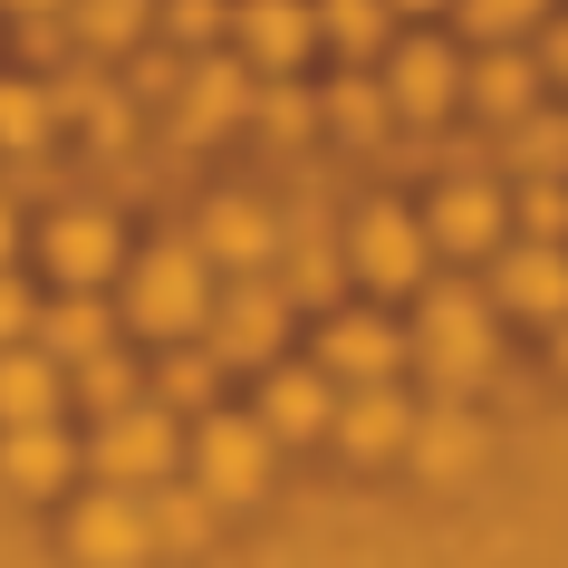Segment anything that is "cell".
<instances>
[{
	"mask_svg": "<svg viewBox=\"0 0 568 568\" xmlns=\"http://www.w3.org/2000/svg\"><path fill=\"white\" fill-rule=\"evenodd\" d=\"M0 145H10V154H39V145H49V88L0 78Z\"/></svg>",
	"mask_w": 568,
	"mask_h": 568,
	"instance_id": "603a6c76",
	"label": "cell"
},
{
	"mask_svg": "<svg viewBox=\"0 0 568 568\" xmlns=\"http://www.w3.org/2000/svg\"><path fill=\"white\" fill-rule=\"evenodd\" d=\"M183 88V135H222V125L251 106V78H241L232 59H203L193 78H174Z\"/></svg>",
	"mask_w": 568,
	"mask_h": 568,
	"instance_id": "ac0fdd59",
	"label": "cell"
},
{
	"mask_svg": "<svg viewBox=\"0 0 568 568\" xmlns=\"http://www.w3.org/2000/svg\"><path fill=\"white\" fill-rule=\"evenodd\" d=\"M347 261H357L376 290H415V280H424V232H415L395 203H376V212H357V241H347Z\"/></svg>",
	"mask_w": 568,
	"mask_h": 568,
	"instance_id": "ba28073f",
	"label": "cell"
},
{
	"mask_svg": "<svg viewBox=\"0 0 568 568\" xmlns=\"http://www.w3.org/2000/svg\"><path fill=\"white\" fill-rule=\"evenodd\" d=\"M78 395H88L97 415H116V405H135V366L116 347H97V357H78Z\"/></svg>",
	"mask_w": 568,
	"mask_h": 568,
	"instance_id": "d4e9b609",
	"label": "cell"
},
{
	"mask_svg": "<svg viewBox=\"0 0 568 568\" xmlns=\"http://www.w3.org/2000/svg\"><path fill=\"white\" fill-rule=\"evenodd\" d=\"M59 415V366L39 347H0V424H49Z\"/></svg>",
	"mask_w": 568,
	"mask_h": 568,
	"instance_id": "ffe728a7",
	"label": "cell"
},
{
	"mask_svg": "<svg viewBox=\"0 0 568 568\" xmlns=\"http://www.w3.org/2000/svg\"><path fill=\"white\" fill-rule=\"evenodd\" d=\"M290 300H308V308L337 300V251H318V241H300V251H290Z\"/></svg>",
	"mask_w": 568,
	"mask_h": 568,
	"instance_id": "f546056e",
	"label": "cell"
},
{
	"mask_svg": "<svg viewBox=\"0 0 568 568\" xmlns=\"http://www.w3.org/2000/svg\"><path fill=\"white\" fill-rule=\"evenodd\" d=\"M318 357L337 366V376H395V366H405V337L386 328V318H328V337H318Z\"/></svg>",
	"mask_w": 568,
	"mask_h": 568,
	"instance_id": "e0dca14e",
	"label": "cell"
},
{
	"mask_svg": "<svg viewBox=\"0 0 568 568\" xmlns=\"http://www.w3.org/2000/svg\"><path fill=\"white\" fill-rule=\"evenodd\" d=\"M530 97H539V68H530V59H510L501 39H491V59L473 68V106L510 125V116H530Z\"/></svg>",
	"mask_w": 568,
	"mask_h": 568,
	"instance_id": "44dd1931",
	"label": "cell"
},
{
	"mask_svg": "<svg viewBox=\"0 0 568 568\" xmlns=\"http://www.w3.org/2000/svg\"><path fill=\"white\" fill-rule=\"evenodd\" d=\"M318 39H337L347 59L386 49V0H318Z\"/></svg>",
	"mask_w": 568,
	"mask_h": 568,
	"instance_id": "7402d4cb",
	"label": "cell"
},
{
	"mask_svg": "<svg viewBox=\"0 0 568 568\" xmlns=\"http://www.w3.org/2000/svg\"><path fill=\"white\" fill-rule=\"evenodd\" d=\"M135 30H145V0H78V39L88 49H125Z\"/></svg>",
	"mask_w": 568,
	"mask_h": 568,
	"instance_id": "4316f807",
	"label": "cell"
},
{
	"mask_svg": "<svg viewBox=\"0 0 568 568\" xmlns=\"http://www.w3.org/2000/svg\"><path fill=\"white\" fill-rule=\"evenodd\" d=\"M10 241H20V232H10V203H0V270H10Z\"/></svg>",
	"mask_w": 568,
	"mask_h": 568,
	"instance_id": "ab89813d",
	"label": "cell"
},
{
	"mask_svg": "<svg viewBox=\"0 0 568 568\" xmlns=\"http://www.w3.org/2000/svg\"><path fill=\"white\" fill-rule=\"evenodd\" d=\"M328 434L357 453V463H376V453H405V444H415V405H405L386 376H366L347 405H328Z\"/></svg>",
	"mask_w": 568,
	"mask_h": 568,
	"instance_id": "52a82bcc",
	"label": "cell"
},
{
	"mask_svg": "<svg viewBox=\"0 0 568 568\" xmlns=\"http://www.w3.org/2000/svg\"><path fill=\"white\" fill-rule=\"evenodd\" d=\"M501 300L520 308V318H559V308H568V251H559V241L510 251V261H501Z\"/></svg>",
	"mask_w": 568,
	"mask_h": 568,
	"instance_id": "5bb4252c",
	"label": "cell"
},
{
	"mask_svg": "<svg viewBox=\"0 0 568 568\" xmlns=\"http://www.w3.org/2000/svg\"><path fill=\"white\" fill-rule=\"evenodd\" d=\"M193 453H203V491H212V501H261V481H270V434H261V424L212 415Z\"/></svg>",
	"mask_w": 568,
	"mask_h": 568,
	"instance_id": "5b68a950",
	"label": "cell"
},
{
	"mask_svg": "<svg viewBox=\"0 0 568 568\" xmlns=\"http://www.w3.org/2000/svg\"><path fill=\"white\" fill-rule=\"evenodd\" d=\"M559 357H568V308H559Z\"/></svg>",
	"mask_w": 568,
	"mask_h": 568,
	"instance_id": "b9f144b4",
	"label": "cell"
},
{
	"mask_svg": "<svg viewBox=\"0 0 568 568\" xmlns=\"http://www.w3.org/2000/svg\"><path fill=\"white\" fill-rule=\"evenodd\" d=\"M203 261L261 270V261H270V212H261V203H241V193H222V203L203 212Z\"/></svg>",
	"mask_w": 568,
	"mask_h": 568,
	"instance_id": "d6986e66",
	"label": "cell"
},
{
	"mask_svg": "<svg viewBox=\"0 0 568 568\" xmlns=\"http://www.w3.org/2000/svg\"><path fill=\"white\" fill-rule=\"evenodd\" d=\"M405 347H415L444 386H473L481 366H491V308H481L473 290H434V300H424V328L405 337Z\"/></svg>",
	"mask_w": 568,
	"mask_h": 568,
	"instance_id": "7a4b0ae2",
	"label": "cell"
},
{
	"mask_svg": "<svg viewBox=\"0 0 568 568\" xmlns=\"http://www.w3.org/2000/svg\"><path fill=\"white\" fill-rule=\"evenodd\" d=\"M222 20L241 30V59H261V68H300L308 39H318V10L308 0H241Z\"/></svg>",
	"mask_w": 568,
	"mask_h": 568,
	"instance_id": "9c48e42d",
	"label": "cell"
},
{
	"mask_svg": "<svg viewBox=\"0 0 568 568\" xmlns=\"http://www.w3.org/2000/svg\"><path fill=\"white\" fill-rule=\"evenodd\" d=\"M10 10H20V20H49V10H59V0H10Z\"/></svg>",
	"mask_w": 568,
	"mask_h": 568,
	"instance_id": "f35d334b",
	"label": "cell"
},
{
	"mask_svg": "<svg viewBox=\"0 0 568 568\" xmlns=\"http://www.w3.org/2000/svg\"><path fill=\"white\" fill-rule=\"evenodd\" d=\"M270 106V135H308V125H318V106H308L300 88H280V97H261Z\"/></svg>",
	"mask_w": 568,
	"mask_h": 568,
	"instance_id": "d6a6232c",
	"label": "cell"
},
{
	"mask_svg": "<svg viewBox=\"0 0 568 568\" xmlns=\"http://www.w3.org/2000/svg\"><path fill=\"white\" fill-rule=\"evenodd\" d=\"M520 222H530V241H568V193L539 174L530 193H520Z\"/></svg>",
	"mask_w": 568,
	"mask_h": 568,
	"instance_id": "4dcf8cb0",
	"label": "cell"
},
{
	"mask_svg": "<svg viewBox=\"0 0 568 568\" xmlns=\"http://www.w3.org/2000/svg\"><path fill=\"white\" fill-rule=\"evenodd\" d=\"M68 473H78V453H68L59 424H10L0 434V481L10 491H59Z\"/></svg>",
	"mask_w": 568,
	"mask_h": 568,
	"instance_id": "4fadbf2b",
	"label": "cell"
},
{
	"mask_svg": "<svg viewBox=\"0 0 568 568\" xmlns=\"http://www.w3.org/2000/svg\"><path fill=\"white\" fill-rule=\"evenodd\" d=\"M49 116H78V125H97V135H116L125 106H116L106 78H59V88H49Z\"/></svg>",
	"mask_w": 568,
	"mask_h": 568,
	"instance_id": "cb8c5ba5",
	"label": "cell"
},
{
	"mask_svg": "<svg viewBox=\"0 0 568 568\" xmlns=\"http://www.w3.org/2000/svg\"><path fill=\"white\" fill-rule=\"evenodd\" d=\"M424 463H434V473L473 463V424H463V434H453V424H434V434H424Z\"/></svg>",
	"mask_w": 568,
	"mask_h": 568,
	"instance_id": "e575fe53",
	"label": "cell"
},
{
	"mask_svg": "<svg viewBox=\"0 0 568 568\" xmlns=\"http://www.w3.org/2000/svg\"><path fill=\"white\" fill-rule=\"evenodd\" d=\"M386 10H444V0H386Z\"/></svg>",
	"mask_w": 568,
	"mask_h": 568,
	"instance_id": "60d3db41",
	"label": "cell"
},
{
	"mask_svg": "<svg viewBox=\"0 0 568 568\" xmlns=\"http://www.w3.org/2000/svg\"><path fill=\"white\" fill-rule=\"evenodd\" d=\"M20 337H30V290L0 270V347H20Z\"/></svg>",
	"mask_w": 568,
	"mask_h": 568,
	"instance_id": "836d02e7",
	"label": "cell"
},
{
	"mask_svg": "<svg viewBox=\"0 0 568 568\" xmlns=\"http://www.w3.org/2000/svg\"><path fill=\"white\" fill-rule=\"evenodd\" d=\"M222 30V0H174V39H212Z\"/></svg>",
	"mask_w": 568,
	"mask_h": 568,
	"instance_id": "d590c367",
	"label": "cell"
},
{
	"mask_svg": "<svg viewBox=\"0 0 568 568\" xmlns=\"http://www.w3.org/2000/svg\"><path fill=\"white\" fill-rule=\"evenodd\" d=\"M125 318L145 337H193L203 328V251H183V241L145 251L125 270Z\"/></svg>",
	"mask_w": 568,
	"mask_h": 568,
	"instance_id": "6da1fadb",
	"label": "cell"
},
{
	"mask_svg": "<svg viewBox=\"0 0 568 568\" xmlns=\"http://www.w3.org/2000/svg\"><path fill=\"white\" fill-rule=\"evenodd\" d=\"M549 20V0H463V30L473 39H520Z\"/></svg>",
	"mask_w": 568,
	"mask_h": 568,
	"instance_id": "484cf974",
	"label": "cell"
},
{
	"mask_svg": "<svg viewBox=\"0 0 568 568\" xmlns=\"http://www.w3.org/2000/svg\"><path fill=\"white\" fill-rule=\"evenodd\" d=\"M88 463L106 481H164V463H174V415L164 405H116L106 434L88 444Z\"/></svg>",
	"mask_w": 568,
	"mask_h": 568,
	"instance_id": "277c9868",
	"label": "cell"
},
{
	"mask_svg": "<svg viewBox=\"0 0 568 568\" xmlns=\"http://www.w3.org/2000/svg\"><path fill=\"white\" fill-rule=\"evenodd\" d=\"M328 376H300V366H280L261 395V434H280V444H308V434H328Z\"/></svg>",
	"mask_w": 568,
	"mask_h": 568,
	"instance_id": "9a60e30c",
	"label": "cell"
},
{
	"mask_svg": "<svg viewBox=\"0 0 568 568\" xmlns=\"http://www.w3.org/2000/svg\"><path fill=\"white\" fill-rule=\"evenodd\" d=\"M539 59H549V78H568V20H549V39H539Z\"/></svg>",
	"mask_w": 568,
	"mask_h": 568,
	"instance_id": "74e56055",
	"label": "cell"
},
{
	"mask_svg": "<svg viewBox=\"0 0 568 568\" xmlns=\"http://www.w3.org/2000/svg\"><path fill=\"white\" fill-rule=\"evenodd\" d=\"M174 78H183L174 59H145V68H135V88H145V97H174Z\"/></svg>",
	"mask_w": 568,
	"mask_h": 568,
	"instance_id": "8d00e7d4",
	"label": "cell"
},
{
	"mask_svg": "<svg viewBox=\"0 0 568 568\" xmlns=\"http://www.w3.org/2000/svg\"><path fill=\"white\" fill-rule=\"evenodd\" d=\"M49 270H59L68 290H97L116 270V222L106 212H59L49 222Z\"/></svg>",
	"mask_w": 568,
	"mask_h": 568,
	"instance_id": "8fae6325",
	"label": "cell"
},
{
	"mask_svg": "<svg viewBox=\"0 0 568 568\" xmlns=\"http://www.w3.org/2000/svg\"><path fill=\"white\" fill-rule=\"evenodd\" d=\"M68 549H78L88 568H135L154 549V539H145V501H135V491H97V501H78Z\"/></svg>",
	"mask_w": 568,
	"mask_h": 568,
	"instance_id": "8992f818",
	"label": "cell"
},
{
	"mask_svg": "<svg viewBox=\"0 0 568 568\" xmlns=\"http://www.w3.org/2000/svg\"><path fill=\"white\" fill-rule=\"evenodd\" d=\"M164 395H174V405H203L212 395V357H174L164 366Z\"/></svg>",
	"mask_w": 568,
	"mask_h": 568,
	"instance_id": "1f68e13d",
	"label": "cell"
},
{
	"mask_svg": "<svg viewBox=\"0 0 568 568\" xmlns=\"http://www.w3.org/2000/svg\"><path fill=\"white\" fill-rule=\"evenodd\" d=\"M145 539L193 549V539H203V501H193V491H154V501H145Z\"/></svg>",
	"mask_w": 568,
	"mask_h": 568,
	"instance_id": "f1b7e54d",
	"label": "cell"
},
{
	"mask_svg": "<svg viewBox=\"0 0 568 568\" xmlns=\"http://www.w3.org/2000/svg\"><path fill=\"white\" fill-rule=\"evenodd\" d=\"M386 106H405L415 125H434V116L463 106V68H453L444 39H405V49H395V97Z\"/></svg>",
	"mask_w": 568,
	"mask_h": 568,
	"instance_id": "30bf717a",
	"label": "cell"
},
{
	"mask_svg": "<svg viewBox=\"0 0 568 568\" xmlns=\"http://www.w3.org/2000/svg\"><path fill=\"white\" fill-rule=\"evenodd\" d=\"M318 116H337V125H347V135H386V97L366 88V78H337V88H328V106H318Z\"/></svg>",
	"mask_w": 568,
	"mask_h": 568,
	"instance_id": "83f0119b",
	"label": "cell"
},
{
	"mask_svg": "<svg viewBox=\"0 0 568 568\" xmlns=\"http://www.w3.org/2000/svg\"><path fill=\"white\" fill-rule=\"evenodd\" d=\"M30 337H39V357H49V366H78V357H97V347L116 337V318H106L88 290H68L59 308H30Z\"/></svg>",
	"mask_w": 568,
	"mask_h": 568,
	"instance_id": "7c38bea8",
	"label": "cell"
},
{
	"mask_svg": "<svg viewBox=\"0 0 568 568\" xmlns=\"http://www.w3.org/2000/svg\"><path fill=\"white\" fill-rule=\"evenodd\" d=\"M434 241H444V251H491V241H501V193H491V183H444V193H434Z\"/></svg>",
	"mask_w": 568,
	"mask_h": 568,
	"instance_id": "2e32d148",
	"label": "cell"
},
{
	"mask_svg": "<svg viewBox=\"0 0 568 568\" xmlns=\"http://www.w3.org/2000/svg\"><path fill=\"white\" fill-rule=\"evenodd\" d=\"M203 318H212V347H203L212 366H270V357H280V328H290V300H280V290H261V280L241 270L232 300L203 308Z\"/></svg>",
	"mask_w": 568,
	"mask_h": 568,
	"instance_id": "3957f363",
	"label": "cell"
}]
</instances>
